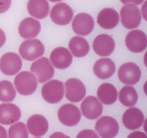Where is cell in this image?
Listing matches in <instances>:
<instances>
[{"label":"cell","instance_id":"8d00e7d4","mask_svg":"<svg viewBox=\"0 0 147 138\" xmlns=\"http://www.w3.org/2000/svg\"><path fill=\"white\" fill-rule=\"evenodd\" d=\"M49 1H51V2H58V1H62V0H49Z\"/></svg>","mask_w":147,"mask_h":138},{"label":"cell","instance_id":"9c48e42d","mask_svg":"<svg viewBox=\"0 0 147 138\" xmlns=\"http://www.w3.org/2000/svg\"><path fill=\"white\" fill-rule=\"evenodd\" d=\"M22 62L21 57L15 53H9L3 55L0 58V70L7 76H14L22 68Z\"/></svg>","mask_w":147,"mask_h":138},{"label":"cell","instance_id":"1f68e13d","mask_svg":"<svg viewBox=\"0 0 147 138\" xmlns=\"http://www.w3.org/2000/svg\"><path fill=\"white\" fill-rule=\"evenodd\" d=\"M123 4H133L135 5H139L142 4L144 0H120Z\"/></svg>","mask_w":147,"mask_h":138},{"label":"cell","instance_id":"9a60e30c","mask_svg":"<svg viewBox=\"0 0 147 138\" xmlns=\"http://www.w3.org/2000/svg\"><path fill=\"white\" fill-rule=\"evenodd\" d=\"M82 114L88 119H96L103 113V105L98 99L93 96L86 97L80 105Z\"/></svg>","mask_w":147,"mask_h":138},{"label":"cell","instance_id":"f1b7e54d","mask_svg":"<svg viewBox=\"0 0 147 138\" xmlns=\"http://www.w3.org/2000/svg\"><path fill=\"white\" fill-rule=\"evenodd\" d=\"M98 135L91 129H84L78 134L77 137H88V138H98Z\"/></svg>","mask_w":147,"mask_h":138},{"label":"cell","instance_id":"836d02e7","mask_svg":"<svg viewBox=\"0 0 147 138\" xmlns=\"http://www.w3.org/2000/svg\"><path fill=\"white\" fill-rule=\"evenodd\" d=\"M8 137L6 129L0 125V138H7Z\"/></svg>","mask_w":147,"mask_h":138},{"label":"cell","instance_id":"f546056e","mask_svg":"<svg viewBox=\"0 0 147 138\" xmlns=\"http://www.w3.org/2000/svg\"><path fill=\"white\" fill-rule=\"evenodd\" d=\"M11 0H0V14L6 12L9 9Z\"/></svg>","mask_w":147,"mask_h":138},{"label":"cell","instance_id":"ffe728a7","mask_svg":"<svg viewBox=\"0 0 147 138\" xmlns=\"http://www.w3.org/2000/svg\"><path fill=\"white\" fill-rule=\"evenodd\" d=\"M21 111L14 103H1L0 104V124L4 125L12 124L20 120Z\"/></svg>","mask_w":147,"mask_h":138},{"label":"cell","instance_id":"7a4b0ae2","mask_svg":"<svg viewBox=\"0 0 147 138\" xmlns=\"http://www.w3.org/2000/svg\"><path fill=\"white\" fill-rule=\"evenodd\" d=\"M20 56L24 60L32 61L41 57L45 53V46L37 39H27L19 47Z\"/></svg>","mask_w":147,"mask_h":138},{"label":"cell","instance_id":"d6986e66","mask_svg":"<svg viewBox=\"0 0 147 138\" xmlns=\"http://www.w3.org/2000/svg\"><path fill=\"white\" fill-rule=\"evenodd\" d=\"M41 30V24L38 20L32 17L24 19L19 24L18 31L21 37L32 39L37 37Z\"/></svg>","mask_w":147,"mask_h":138},{"label":"cell","instance_id":"4316f807","mask_svg":"<svg viewBox=\"0 0 147 138\" xmlns=\"http://www.w3.org/2000/svg\"><path fill=\"white\" fill-rule=\"evenodd\" d=\"M16 91L12 83L7 80L0 81V101L11 102L15 99Z\"/></svg>","mask_w":147,"mask_h":138},{"label":"cell","instance_id":"8fae6325","mask_svg":"<svg viewBox=\"0 0 147 138\" xmlns=\"http://www.w3.org/2000/svg\"><path fill=\"white\" fill-rule=\"evenodd\" d=\"M72 28L73 32L78 35H88L94 28V20L88 13H79L73 19Z\"/></svg>","mask_w":147,"mask_h":138},{"label":"cell","instance_id":"4dcf8cb0","mask_svg":"<svg viewBox=\"0 0 147 138\" xmlns=\"http://www.w3.org/2000/svg\"><path fill=\"white\" fill-rule=\"evenodd\" d=\"M128 137H134V138H147V135L144 132H139V131H136V132H132L131 135L128 136Z\"/></svg>","mask_w":147,"mask_h":138},{"label":"cell","instance_id":"8992f818","mask_svg":"<svg viewBox=\"0 0 147 138\" xmlns=\"http://www.w3.org/2000/svg\"><path fill=\"white\" fill-rule=\"evenodd\" d=\"M60 122L67 126H73L80 122L81 119L80 111L73 103H66L60 106L57 112Z\"/></svg>","mask_w":147,"mask_h":138},{"label":"cell","instance_id":"d6a6232c","mask_svg":"<svg viewBox=\"0 0 147 138\" xmlns=\"http://www.w3.org/2000/svg\"><path fill=\"white\" fill-rule=\"evenodd\" d=\"M6 42V34L0 28V47H2Z\"/></svg>","mask_w":147,"mask_h":138},{"label":"cell","instance_id":"2e32d148","mask_svg":"<svg viewBox=\"0 0 147 138\" xmlns=\"http://www.w3.org/2000/svg\"><path fill=\"white\" fill-rule=\"evenodd\" d=\"M50 63L57 69H65L71 65L73 55L64 47H58L52 51L50 56Z\"/></svg>","mask_w":147,"mask_h":138},{"label":"cell","instance_id":"603a6c76","mask_svg":"<svg viewBox=\"0 0 147 138\" xmlns=\"http://www.w3.org/2000/svg\"><path fill=\"white\" fill-rule=\"evenodd\" d=\"M97 96L102 103L111 105L114 103L118 99L117 89L111 83H103L98 89Z\"/></svg>","mask_w":147,"mask_h":138},{"label":"cell","instance_id":"4fadbf2b","mask_svg":"<svg viewBox=\"0 0 147 138\" xmlns=\"http://www.w3.org/2000/svg\"><path fill=\"white\" fill-rule=\"evenodd\" d=\"M73 17V9L65 3L60 2L55 4L50 12L52 21L57 25H66L69 24Z\"/></svg>","mask_w":147,"mask_h":138},{"label":"cell","instance_id":"6da1fadb","mask_svg":"<svg viewBox=\"0 0 147 138\" xmlns=\"http://www.w3.org/2000/svg\"><path fill=\"white\" fill-rule=\"evenodd\" d=\"M14 83L20 94L29 96L32 94L37 89V79L31 72L22 71L17 75Z\"/></svg>","mask_w":147,"mask_h":138},{"label":"cell","instance_id":"52a82bcc","mask_svg":"<svg viewBox=\"0 0 147 138\" xmlns=\"http://www.w3.org/2000/svg\"><path fill=\"white\" fill-rule=\"evenodd\" d=\"M95 129L98 135L103 138L115 137L119 132L117 121L110 116H103L96 122Z\"/></svg>","mask_w":147,"mask_h":138},{"label":"cell","instance_id":"d4e9b609","mask_svg":"<svg viewBox=\"0 0 147 138\" xmlns=\"http://www.w3.org/2000/svg\"><path fill=\"white\" fill-rule=\"evenodd\" d=\"M68 46L71 54L77 57H85L90 50V46L87 40L79 36H75L70 39Z\"/></svg>","mask_w":147,"mask_h":138},{"label":"cell","instance_id":"7402d4cb","mask_svg":"<svg viewBox=\"0 0 147 138\" xmlns=\"http://www.w3.org/2000/svg\"><path fill=\"white\" fill-rule=\"evenodd\" d=\"M116 71V65L110 58L103 57L98 60L93 66V73L100 79L111 77Z\"/></svg>","mask_w":147,"mask_h":138},{"label":"cell","instance_id":"83f0119b","mask_svg":"<svg viewBox=\"0 0 147 138\" xmlns=\"http://www.w3.org/2000/svg\"><path fill=\"white\" fill-rule=\"evenodd\" d=\"M29 132L23 122H14L9 129L8 137L10 138H27Z\"/></svg>","mask_w":147,"mask_h":138},{"label":"cell","instance_id":"3957f363","mask_svg":"<svg viewBox=\"0 0 147 138\" xmlns=\"http://www.w3.org/2000/svg\"><path fill=\"white\" fill-rule=\"evenodd\" d=\"M121 20L123 27L126 29H136L142 22V14L137 5L126 4L120 12Z\"/></svg>","mask_w":147,"mask_h":138},{"label":"cell","instance_id":"d590c367","mask_svg":"<svg viewBox=\"0 0 147 138\" xmlns=\"http://www.w3.org/2000/svg\"><path fill=\"white\" fill-rule=\"evenodd\" d=\"M142 14L145 20H146V1H144L142 8Z\"/></svg>","mask_w":147,"mask_h":138},{"label":"cell","instance_id":"44dd1931","mask_svg":"<svg viewBox=\"0 0 147 138\" xmlns=\"http://www.w3.org/2000/svg\"><path fill=\"white\" fill-rule=\"evenodd\" d=\"M97 22L105 30L113 29L119 22V13L113 8L103 9L98 14Z\"/></svg>","mask_w":147,"mask_h":138},{"label":"cell","instance_id":"ba28073f","mask_svg":"<svg viewBox=\"0 0 147 138\" xmlns=\"http://www.w3.org/2000/svg\"><path fill=\"white\" fill-rule=\"evenodd\" d=\"M118 76L121 81L126 85H134L139 82L142 76V71L137 64L126 63L122 65L118 71Z\"/></svg>","mask_w":147,"mask_h":138},{"label":"cell","instance_id":"e575fe53","mask_svg":"<svg viewBox=\"0 0 147 138\" xmlns=\"http://www.w3.org/2000/svg\"><path fill=\"white\" fill-rule=\"evenodd\" d=\"M50 137H69V136L62 133V132H55V133L53 134L52 135H50Z\"/></svg>","mask_w":147,"mask_h":138},{"label":"cell","instance_id":"484cf974","mask_svg":"<svg viewBox=\"0 0 147 138\" xmlns=\"http://www.w3.org/2000/svg\"><path fill=\"white\" fill-rule=\"evenodd\" d=\"M119 99L123 106L130 107V106H134L137 103L139 96H138L136 90L133 86L127 85L126 86H123L119 92Z\"/></svg>","mask_w":147,"mask_h":138},{"label":"cell","instance_id":"cb8c5ba5","mask_svg":"<svg viewBox=\"0 0 147 138\" xmlns=\"http://www.w3.org/2000/svg\"><path fill=\"white\" fill-rule=\"evenodd\" d=\"M27 11L32 17L38 20L47 17L50 12V6L47 0H29Z\"/></svg>","mask_w":147,"mask_h":138},{"label":"cell","instance_id":"e0dca14e","mask_svg":"<svg viewBox=\"0 0 147 138\" xmlns=\"http://www.w3.org/2000/svg\"><path fill=\"white\" fill-rule=\"evenodd\" d=\"M122 121L124 126L130 130H134L143 125L144 115L143 112L136 107H131L123 113Z\"/></svg>","mask_w":147,"mask_h":138},{"label":"cell","instance_id":"5bb4252c","mask_svg":"<svg viewBox=\"0 0 147 138\" xmlns=\"http://www.w3.org/2000/svg\"><path fill=\"white\" fill-rule=\"evenodd\" d=\"M115 41L111 36L107 34H101L94 39L93 48L95 53L102 57L109 56L115 50Z\"/></svg>","mask_w":147,"mask_h":138},{"label":"cell","instance_id":"5b68a950","mask_svg":"<svg viewBox=\"0 0 147 138\" xmlns=\"http://www.w3.org/2000/svg\"><path fill=\"white\" fill-rule=\"evenodd\" d=\"M32 73L36 76L37 81L44 83L47 81L54 76V68L50 60L47 57H40L34 61L30 67Z\"/></svg>","mask_w":147,"mask_h":138},{"label":"cell","instance_id":"7c38bea8","mask_svg":"<svg viewBox=\"0 0 147 138\" xmlns=\"http://www.w3.org/2000/svg\"><path fill=\"white\" fill-rule=\"evenodd\" d=\"M127 48L133 53H142L146 48L147 37L143 31L134 30L129 32L125 40Z\"/></svg>","mask_w":147,"mask_h":138},{"label":"cell","instance_id":"30bf717a","mask_svg":"<svg viewBox=\"0 0 147 138\" xmlns=\"http://www.w3.org/2000/svg\"><path fill=\"white\" fill-rule=\"evenodd\" d=\"M65 96L68 101L77 103L84 99L86 94V89L84 83L80 79L70 78L65 83Z\"/></svg>","mask_w":147,"mask_h":138},{"label":"cell","instance_id":"277c9868","mask_svg":"<svg viewBox=\"0 0 147 138\" xmlns=\"http://www.w3.org/2000/svg\"><path fill=\"white\" fill-rule=\"evenodd\" d=\"M65 86L59 80H52L47 82L42 88V96L45 101L50 103H57L63 99Z\"/></svg>","mask_w":147,"mask_h":138},{"label":"cell","instance_id":"ac0fdd59","mask_svg":"<svg viewBox=\"0 0 147 138\" xmlns=\"http://www.w3.org/2000/svg\"><path fill=\"white\" fill-rule=\"evenodd\" d=\"M27 128L32 136L42 137L48 130V121L42 115L34 114L27 120Z\"/></svg>","mask_w":147,"mask_h":138}]
</instances>
